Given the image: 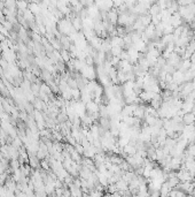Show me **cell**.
Segmentation results:
<instances>
[{
  "instance_id": "1",
  "label": "cell",
  "mask_w": 195,
  "mask_h": 197,
  "mask_svg": "<svg viewBox=\"0 0 195 197\" xmlns=\"http://www.w3.org/2000/svg\"><path fill=\"white\" fill-rule=\"evenodd\" d=\"M182 122L186 123V125H192V123L195 122V115L194 113H189L187 112L182 115Z\"/></svg>"
}]
</instances>
